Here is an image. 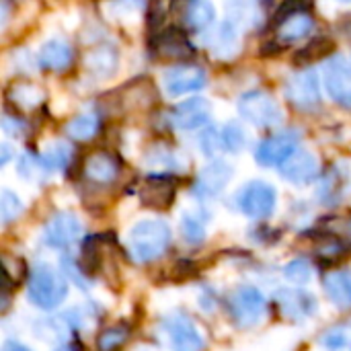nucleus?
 I'll list each match as a JSON object with an SVG mask.
<instances>
[{"label":"nucleus","mask_w":351,"mask_h":351,"mask_svg":"<svg viewBox=\"0 0 351 351\" xmlns=\"http://www.w3.org/2000/svg\"><path fill=\"white\" fill-rule=\"evenodd\" d=\"M171 245V228L165 220H140L128 232V255L134 263L146 265L165 255Z\"/></svg>","instance_id":"nucleus-1"},{"label":"nucleus","mask_w":351,"mask_h":351,"mask_svg":"<svg viewBox=\"0 0 351 351\" xmlns=\"http://www.w3.org/2000/svg\"><path fill=\"white\" fill-rule=\"evenodd\" d=\"M27 296L37 308L53 311L66 300L68 284L60 276V271H56L51 265L41 263V265L33 267V271L29 274Z\"/></svg>","instance_id":"nucleus-2"},{"label":"nucleus","mask_w":351,"mask_h":351,"mask_svg":"<svg viewBox=\"0 0 351 351\" xmlns=\"http://www.w3.org/2000/svg\"><path fill=\"white\" fill-rule=\"evenodd\" d=\"M239 113L257 128H274L284 119V111L280 103L265 90L245 93L239 99Z\"/></svg>","instance_id":"nucleus-3"},{"label":"nucleus","mask_w":351,"mask_h":351,"mask_svg":"<svg viewBox=\"0 0 351 351\" xmlns=\"http://www.w3.org/2000/svg\"><path fill=\"white\" fill-rule=\"evenodd\" d=\"M276 204H278V193L265 181H251L237 195L239 210L253 220L269 218L276 210Z\"/></svg>","instance_id":"nucleus-4"},{"label":"nucleus","mask_w":351,"mask_h":351,"mask_svg":"<svg viewBox=\"0 0 351 351\" xmlns=\"http://www.w3.org/2000/svg\"><path fill=\"white\" fill-rule=\"evenodd\" d=\"M228 313L239 327H253L265 313V296L253 286L237 288L228 298Z\"/></svg>","instance_id":"nucleus-5"},{"label":"nucleus","mask_w":351,"mask_h":351,"mask_svg":"<svg viewBox=\"0 0 351 351\" xmlns=\"http://www.w3.org/2000/svg\"><path fill=\"white\" fill-rule=\"evenodd\" d=\"M160 331L165 333L169 346L175 351H202L206 339L197 325L185 315H169L160 323Z\"/></svg>","instance_id":"nucleus-6"},{"label":"nucleus","mask_w":351,"mask_h":351,"mask_svg":"<svg viewBox=\"0 0 351 351\" xmlns=\"http://www.w3.org/2000/svg\"><path fill=\"white\" fill-rule=\"evenodd\" d=\"M323 82L329 97L341 105L351 107V64L343 56H333L323 68Z\"/></svg>","instance_id":"nucleus-7"},{"label":"nucleus","mask_w":351,"mask_h":351,"mask_svg":"<svg viewBox=\"0 0 351 351\" xmlns=\"http://www.w3.org/2000/svg\"><path fill=\"white\" fill-rule=\"evenodd\" d=\"M82 237V224L72 212H60L43 226V243L51 249H70Z\"/></svg>","instance_id":"nucleus-8"},{"label":"nucleus","mask_w":351,"mask_h":351,"mask_svg":"<svg viewBox=\"0 0 351 351\" xmlns=\"http://www.w3.org/2000/svg\"><path fill=\"white\" fill-rule=\"evenodd\" d=\"M300 144V134L296 132H280L269 136L259 144L255 150V158L261 167H282L296 150Z\"/></svg>","instance_id":"nucleus-9"},{"label":"nucleus","mask_w":351,"mask_h":351,"mask_svg":"<svg viewBox=\"0 0 351 351\" xmlns=\"http://www.w3.org/2000/svg\"><path fill=\"white\" fill-rule=\"evenodd\" d=\"M206 86V72L199 66L179 64L162 72V88L169 97H183Z\"/></svg>","instance_id":"nucleus-10"},{"label":"nucleus","mask_w":351,"mask_h":351,"mask_svg":"<svg viewBox=\"0 0 351 351\" xmlns=\"http://www.w3.org/2000/svg\"><path fill=\"white\" fill-rule=\"evenodd\" d=\"M286 97L298 109H313L321 105V86L315 70L294 74L286 84Z\"/></svg>","instance_id":"nucleus-11"},{"label":"nucleus","mask_w":351,"mask_h":351,"mask_svg":"<svg viewBox=\"0 0 351 351\" xmlns=\"http://www.w3.org/2000/svg\"><path fill=\"white\" fill-rule=\"evenodd\" d=\"M212 117V105L208 99L204 97H193V99H187L183 103H179L173 113H171V119H173V125L181 132H195V130H202Z\"/></svg>","instance_id":"nucleus-12"},{"label":"nucleus","mask_w":351,"mask_h":351,"mask_svg":"<svg viewBox=\"0 0 351 351\" xmlns=\"http://www.w3.org/2000/svg\"><path fill=\"white\" fill-rule=\"evenodd\" d=\"M177 195V183L175 179L167 175H152L142 181L138 187V197L146 208L152 210H167L175 202Z\"/></svg>","instance_id":"nucleus-13"},{"label":"nucleus","mask_w":351,"mask_h":351,"mask_svg":"<svg viewBox=\"0 0 351 351\" xmlns=\"http://www.w3.org/2000/svg\"><path fill=\"white\" fill-rule=\"evenodd\" d=\"M280 173L294 185H306L319 175V158L308 150H296L282 167Z\"/></svg>","instance_id":"nucleus-14"},{"label":"nucleus","mask_w":351,"mask_h":351,"mask_svg":"<svg viewBox=\"0 0 351 351\" xmlns=\"http://www.w3.org/2000/svg\"><path fill=\"white\" fill-rule=\"evenodd\" d=\"M232 167L226 165L224 160H214L212 165H208L195 181V193L199 197H216L218 193H222V189L228 185V181L232 179Z\"/></svg>","instance_id":"nucleus-15"},{"label":"nucleus","mask_w":351,"mask_h":351,"mask_svg":"<svg viewBox=\"0 0 351 351\" xmlns=\"http://www.w3.org/2000/svg\"><path fill=\"white\" fill-rule=\"evenodd\" d=\"M276 302H278V311L290 321L311 317L317 311V300L302 290H282L276 296Z\"/></svg>","instance_id":"nucleus-16"},{"label":"nucleus","mask_w":351,"mask_h":351,"mask_svg":"<svg viewBox=\"0 0 351 351\" xmlns=\"http://www.w3.org/2000/svg\"><path fill=\"white\" fill-rule=\"evenodd\" d=\"M154 51H158L162 58H189L193 56V45L185 37V31L179 27H169L156 33L154 41Z\"/></svg>","instance_id":"nucleus-17"},{"label":"nucleus","mask_w":351,"mask_h":351,"mask_svg":"<svg viewBox=\"0 0 351 351\" xmlns=\"http://www.w3.org/2000/svg\"><path fill=\"white\" fill-rule=\"evenodd\" d=\"M351 187V175L346 167H339L335 165L321 181V187H319V197L321 202L325 204H337L341 202Z\"/></svg>","instance_id":"nucleus-18"},{"label":"nucleus","mask_w":351,"mask_h":351,"mask_svg":"<svg viewBox=\"0 0 351 351\" xmlns=\"http://www.w3.org/2000/svg\"><path fill=\"white\" fill-rule=\"evenodd\" d=\"M323 288L327 298L337 308H351V271L350 269H333L323 278Z\"/></svg>","instance_id":"nucleus-19"},{"label":"nucleus","mask_w":351,"mask_h":351,"mask_svg":"<svg viewBox=\"0 0 351 351\" xmlns=\"http://www.w3.org/2000/svg\"><path fill=\"white\" fill-rule=\"evenodd\" d=\"M119 175V162L115 156L107 152H95L84 160V177L90 179L93 183L107 185L115 181Z\"/></svg>","instance_id":"nucleus-20"},{"label":"nucleus","mask_w":351,"mask_h":351,"mask_svg":"<svg viewBox=\"0 0 351 351\" xmlns=\"http://www.w3.org/2000/svg\"><path fill=\"white\" fill-rule=\"evenodd\" d=\"M39 64L56 72L66 70L72 64V47L64 39L51 37L39 47Z\"/></svg>","instance_id":"nucleus-21"},{"label":"nucleus","mask_w":351,"mask_h":351,"mask_svg":"<svg viewBox=\"0 0 351 351\" xmlns=\"http://www.w3.org/2000/svg\"><path fill=\"white\" fill-rule=\"evenodd\" d=\"M117 64H119V58L111 45L95 47L84 56V68L95 78H109L117 70Z\"/></svg>","instance_id":"nucleus-22"},{"label":"nucleus","mask_w":351,"mask_h":351,"mask_svg":"<svg viewBox=\"0 0 351 351\" xmlns=\"http://www.w3.org/2000/svg\"><path fill=\"white\" fill-rule=\"evenodd\" d=\"M315 27V21L311 16V12H294L286 19H282L278 23V39L282 43H294L300 41L302 37H306Z\"/></svg>","instance_id":"nucleus-23"},{"label":"nucleus","mask_w":351,"mask_h":351,"mask_svg":"<svg viewBox=\"0 0 351 351\" xmlns=\"http://www.w3.org/2000/svg\"><path fill=\"white\" fill-rule=\"evenodd\" d=\"M216 8L210 0H185L183 21L191 31H204L214 23Z\"/></svg>","instance_id":"nucleus-24"},{"label":"nucleus","mask_w":351,"mask_h":351,"mask_svg":"<svg viewBox=\"0 0 351 351\" xmlns=\"http://www.w3.org/2000/svg\"><path fill=\"white\" fill-rule=\"evenodd\" d=\"M333 47H335L333 39H329V37H317V39H313L311 43H306L304 47H300L294 53V64H298V66H311L313 62H319V60L327 58L333 51Z\"/></svg>","instance_id":"nucleus-25"},{"label":"nucleus","mask_w":351,"mask_h":351,"mask_svg":"<svg viewBox=\"0 0 351 351\" xmlns=\"http://www.w3.org/2000/svg\"><path fill=\"white\" fill-rule=\"evenodd\" d=\"M99 130V117L95 113H82V115H76L68 125H66V134L74 140H80V142H86L90 140Z\"/></svg>","instance_id":"nucleus-26"},{"label":"nucleus","mask_w":351,"mask_h":351,"mask_svg":"<svg viewBox=\"0 0 351 351\" xmlns=\"http://www.w3.org/2000/svg\"><path fill=\"white\" fill-rule=\"evenodd\" d=\"M70 156H72V148L66 142H53L43 152L41 162H43L45 171H62L68 167Z\"/></svg>","instance_id":"nucleus-27"},{"label":"nucleus","mask_w":351,"mask_h":351,"mask_svg":"<svg viewBox=\"0 0 351 351\" xmlns=\"http://www.w3.org/2000/svg\"><path fill=\"white\" fill-rule=\"evenodd\" d=\"M130 337V329L125 325L109 327L97 337V348L99 351H117Z\"/></svg>","instance_id":"nucleus-28"},{"label":"nucleus","mask_w":351,"mask_h":351,"mask_svg":"<svg viewBox=\"0 0 351 351\" xmlns=\"http://www.w3.org/2000/svg\"><path fill=\"white\" fill-rule=\"evenodd\" d=\"M228 21L237 27L239 23L241 25H251L255 19H257V10L253 6V2L249 0H234V2H228Z\"/></svg>","instance_id":"nucleus-29"},{"label":"nucleus","mask_w":351,"mask_h":351,"mask_svg":"<svg viewBox=\"0 0 351 351\" xmlns=\"http://www.w3.org/2000/svg\"><path fill=\"white\" fill-rule=\"evenodd\" d=\"M220 138H222L224 150H228V152H241L245 148V144H247L245 130L239 123H234V121L224 125V130L220 132Z\"/></svg>","instance_id":"nucleus-30"},{"label":"nucleus","mask_w":351,"mask_h":351,"mask_svg":"<svg viewBox=\"0 0 351 351\" xmlns=\"http://www.w3.org/2000/svg\"><path fill=\"white\" fill-rule=\"evenodd\" d=\"M321 343H323V348H325V350H329V351L348 350V348L351 346L350 329H348V327H343V325H339V327H331L329 331H325V333H323Z\"/></svg>","instance_id":"nucleus-31"},{"label":"nucleus","mask_w":351,"mask_h":351,"mask_svg":"<svg viewBox=\"0 0 351 351\" xmlns=\"http://www.w3.org/2000/svg\"><path fill=\"white\" fill-rule=\"evenodd\" d=\"M21 212H23V202L12 191L4 189L2 195H0V216H2V222L4 224L12 222L14 218L21 216Z\"/></svg>","instance_id":"nucleus-32"},{"label":"nucleus","mask_w":351,"mask_h":351,"mask_svg":"<svg viewBox=\"0 0 351 351\" xmlns=\"http://www.w3.org/2000/svg\"><path fill=\"white\" fill-rule=\"evenodd\" d=\"M181 232H183L185 241L191 243V245L202 243L204 237H206L204 222H202L197 216H193V214H185V216H183V220H181Z\"/></svg>","instance_id":"nucleus-33"},{"label":"nucleus","mask_w":351,"mask_h":351,"mask_svg":"<svg viewBox=\"0 0 351 351\" xmlns=\"http://www.w3.org/2000/svg\"><path fill=\"white\" fill-rule=\"evenodd\" d=\"M284 276L294 284H306L311 280V263L306 259H294L284 267Z\"/></svg>","instance_id":"nucleus-34"},{"label":"nucleus","mask_w":351,"mask_h":351,"mask_svg":"<svg viewBox=\"0 0 351 351\" xmlns=\"http://www.w3.org/2000/svg\"><path fill=\"white\" fill-rule=\"evenodd\" d=\"M43 99V90L33 84H19L14 86V103L25 107H35Z\"/></svg>","instance_id":"nucleus-35"},{"label":"nucleus","mask_w":351,"mask_h":351,"mask_svg":"<svg viewBox=\"0 0 351 351\" xmlns=\"http://www.w3.org/2000/svg\"><path fill=\"white\" fill-rule=\"evenodd\" d=\"M19 173H21L25 179H37L41 173H45V167H43L41 158H35V156H31V154H25V156L21 158Z\"/></svg>","instance_id":"nucleus-36"},{"label":"nucleus","mask_w":351,"mask_h":351,"mask_svg":"<svg viewBox=\"0 0 351 351\" xmlns=\"http://www.w3.org/2000/svg\"><path fill=\"white\" fill-rule=\"evenodd\" d=\"M199 142H202V148H204V152H206L208 156H214L216 152L224 150L220 132H216V130H206V132L202 134V140H199Z\"/></svg>","instance_id":"nucleus-37"},{"label":"nucleus","mask_w":351,"mask_h":351,"mask_svg":"<svg viewBox=\"0 0 351 351\" xmlns=\"http://www.w3.org/2000/svg\"><path fill=\"white\" fill-rule=\"evenodd\" d=\"M115 6H117L119 10H123L125 16H132V14H136V12L142 10L144 0H115Z\"/></svg>","instance_id":"nucleus-38"},{"label":"nucleus","mask_w":351,"mask_h":351,"mask_svg":"<svg viewBox=\"0 0 351 351\" xmlns=\"http://www.w3.org/2000/svg\"><path fill=\"white\" fill-rule=\"evenodd\" d=\"M2 351H31V350H27L25 346H21V343H16V341H6V343H4V348H2Z\"/></svg>","instance_id":"nucleus-39"},{"label":"nucleus","mask_w":351,"mask_h":351,"mask_svg":"<svg viewBox=\"0 0 351 351\" xmlns=\"http://www.w3.org/2000/svg\"><path fill=\"white\" fill-rule=\"evenodd\" d=\"M8 158H10V152H8V146L4 144V146H2V165H6Z\"/></svg>","instance_id":"nucleus-40"},{"label":"nucleus","mask_w":351,"mask_h":351,"mask_svg":"<svg viewBox=\"0 0 351 351\" xmlns=\"http://www.w3.org/2000/svg\"><path fill=\"white\" fill-rule=\"evenodd\" d=\"M56 351H78L76 348H72V346H64V348H60V350Z\"/></svg>","instance_id":"nucleus-41"},{"label":"nucleus","mask_w":351,"mask_h":351,"mask_svg":"<svg viewBox=\"0 0 351 351\" xmlns=\"http://www.w3.org/2000/svg\"><path fill=\"white\" fill-rule=\"evenodd\" d=\"M339 2H351V0H339Z\"/></svg>","instance_id":"nucleus-42"}]
</instances>
